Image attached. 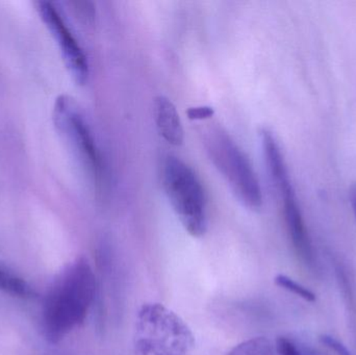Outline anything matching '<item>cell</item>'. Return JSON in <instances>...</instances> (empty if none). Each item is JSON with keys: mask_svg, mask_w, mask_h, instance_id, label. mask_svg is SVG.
Wrapping results in <instances>:
<instances>
[{"mask_svg": "<svg viewBox=\"0 0 356 355\" xmlns=\"http://www.w3.org/2000/svg\"><path fill=\"white\" fill-rule=\"evenodd\" d=\"M96 277L87 258L71 263L54 281L44 300L42 327L50 343H58L85 322L95 299Z\"/></svg>", "mask_w": 356, "mask_h": 355, "instance_id": "cell-1", "label": "cell"}, {"mask_svg": "<svg viewBox=\"0 0 356 355\" xmlns=\"http://www.w3.org/2000/svg\"><path fill=\"white\" fill-rule=\"evenodd\" d=\"M162 179L171 206L188 235L194 238L204 236L207 199L194 170L177 156H169L163 164Z\"/></svg>", "mask_w": 356, "mask_h": 355, "instance_id": "cell-4", "label": "cell"}, {"mask_svg": "<svg viewBox=\"0 0 356 355\" xmlns=\"http://www.w3.org/2000/svg\"><path fill=\"white\" fill-rule=\"evenodd\" d=\"M276 348L280 355H323L315 350L301 345L289 338L282 337L275 342Z\"/></svg>", "mask_w": 356, "mask_h": 355, "instance_id": "cell-11", "label": "cell"}, {"mask_svg": "<svg viewBox=\"0 0 356 355\" xmlns=\"http://www.w3.org/2000/svg\"><path fill=\"white\" fill-rule=\"evenodd\" d=\"M54 119L58 131L68 140L89 173L96 189L102 190L106 183L104 158L76 102L69 96H60L54 104Z\"/></svg>", "mask_w": 356, "mask_h": 355, "instance_id": "cell-5", "label": "cell"}, {"mask_svg": "<svg viewBox=\"0 0 356 355\" xmlns=\"http://www.w3.org/2000/svg\"><path fill=\"white\" fill-rule=\"evenodd\" d=\"M201 135L211 163L236 199L250 210H259L263 206L261 185L246 154L219 125H207Z\"/></svg>", "mask_w": 356, "mask_h": 355, "instance_id": "cell-2", "label": "cell"}, {"mask_svg": "<svg viewBox=\"0 0 356 355\" xmlns=\"http://www.w3.org/2000/svg\"><path fill=\"white\" fill-rule=\"evenodd\" d=\"M274 283H275L277 287L286 290L289 293L294 294L297 297L301 298V299L305 300V302L313 304V302H315L316 299H317L316 294L314 293L313 291L307 289V287L301 285V283H297L296 281L291 279V277L286 276V275L278 274L277 276L274 279Z\"/></svg>", "mask_w": 356, "mask_h": 355, "instance_id": "cell-10", "label": "cell"}, {"mask_svg": "<svg viewBox=\"0 0 356 355\" xmlns=\"http://www.w3.org/2000/svg\"><path fill=\"white\" fill-rule=\"evenodd\" d=\"M0 292L21 299L35 296V290L23 277L2 265H0Z\"/></svg>", "mask_w": 356, "mask_h": 355, "instance_id": "cell-8", "label": "cell"}, {"mask_svg": "<svg viewBox=\"0 0 356 355\" xmlns=\"http://www.w3.org/2000/svg\"><path fill=\"white\" fill-rule=\"evenodd\" d=\"M154 108V120L161 137L171 145H182L184 131L175 104L166 96H158Z\"/></svg>", "mask_w": 356, "mask_h": 355, "instance_id": "cell-7", "label": "cell"}, {"mask_svg": "<svg viewBox=\"0 0 356 355\" xmlns=\"http://www.w3.org/2000/svg\"><path fill=\"white\" fill-rule=\"evenodd\" d=\"M188 118L193 120H207L213 115V110L209 106H197L192 108L188 112Z\"/></svg>", "mask_w": 356, "mask_h": 355, "instance_id": "cell-14", "label": "cell"}, {"mask_svg": "<svg viewBox=\"0 0 356 355\" xmlns=\"http://www.w3.org/2000/svg\"><path fill=\"white\" fill-rule=\"evenodd\" d=\"M226 355H280L276 344L265 337L252 338L234 346Z\"/></svg>", "mask_w": 356, "mask_h": 355, "instance_id": "cell-9", "label": "cell"}, {"mask_svg": "<svg viewBox=\"0 0 356 355\" xmlns=\"http://www.w3.org/2000/svg\"><path fill=\"white\" fill-rule=\"evenodd\" d=\"M349 196H350L351 206H353V213H355L356 219V183L351 185Z\"/></svg>", "mask_w": 356, "mask_h": 355, "instance_id": "cell-15", "label": "cell"}, {"mask_svg": "<svg viewBox=\"0 0 356 355\" xmlns=\"http://www.w3.org/2000/svg\"><path fill=\"white\" fill-rule=\"evenodd\" d=\"M73 10L77 15L79 19L86 23H91L95 17V8L93 3L88 1H74L72 2Z\"/></svg>", "mask_w": 356, "mask_h": 355, "instance_id": "cell-12", "label": "cell"}, {"mask_svg": "<svg viewBox=\"0 0 356 355\" xmlns=\"http://www.w3.org/2000/svg\"><path fill=\"white\" fill-rule=\"evenodd\" d=\"M35 6L46 27L60 46L65 65L71 76L77 85H85L90 74L87 56L60 10L56 8V4L43 0L35 2Z\"/></svg>", "mask_w": 356, "mask_h": 355, "instance_id": "cell-6", "label": "cell"}, {"mask_svg": "<svg viewBox=\"0 0 356 355\" xmlns=\"http://www.w3.org/2000/svg\"><path fill=\"white\" fill-rule=\"evenodd\" d=\"M320 341L323 345H325L328 349L332 350L337 355H353V352L342 343L332 336L324 335L320 338Z\"/></svg>", "mask_w": 356, "mask_h": 355, "instance_id": "cell-13", "label": "cell"}, {"mask_svg": "<svg viewBox=\"0 0 356 355\" xmlns=\"http://www.w3.org/2000/svg\"><path fill=\"white\" fill-rule=\"evenodd\" d=\"M195 337L177 313L162 304L141 306L134 331V347L140 355H188Z\"/></svg>", "mask_w": 356, "mask_h": 355, "instance_id": "cell-3", "label": "cell"}]
</instances>
